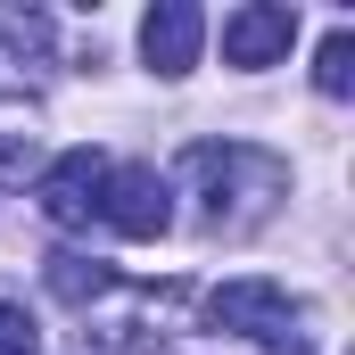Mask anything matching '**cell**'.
Here are the masks:
<instances>
[{
	"mask_svg": "<svg viewBox=\"0 0 355 355\" xmlns=\"http://www.w3.org/2000/svg\"><path fill=\"white\" fill-rule=\"evenodd\" d=\"M182 174L207 190V223H223V232H248L272 198L289 190L281 157L248 149V141H198V149H182Z\"/></svg>",
	"mask_w": 355,
	"mask_h": 355,
	"instance_id": "obj_1",
	"label": "cell"
},
{
	"mask_svg": "<svg viewBox=\"0 0 355 355\" xmlns=\"http://www.w3.org/2000/svg\"><path fill=\"white\" fill-rule=\"evenodd\" d=\"M207 322H215V331H232V339H265L272 355H314V347H306V331H297V306H289V289H281V281H223V289L207 297Z\"/></svg>",
	"mask_w": 355,
	"mask_h": 355,
	"instance_id": "obj_2",
	"label": "cell"
},
{
	"mask_svg": "<svg viewBox=\"0 0 355 355\" xmlns=\"http://www.w3.org/2000/svg\"><path fill=\"white\" fill-rule=\"evenodd\" d=\"M99 223L124 232V240H166V232H174V190H166V174H157V166H107Z\"/></svg>",
	"mask_w": 355,
	"mask_h": 355,
	"instance_id": "obj_3",
	"label": "cell"
},
{
	"mask_svg": "<svg viewBox=\"0 0 355 355\" xmlns=\"http://www.w3.org/2000/svg\"><path fill=\"white\" fill-rule=\"evenodd\" d=\"M99 190H107V157L99 149H67V157H50L42 182H33V198H42V215L58 232H91L99 223Z\"/></svg>",
	"mask_w": 355,
	"mask_h": 355,
	"instance_id": "obj_4",
	"label": "cell"
},
{
	"mask_svg": "<svg viewBox=\"0 0 355 355\" xmlns=\"http://www.w3.org/2000/svg\"><path fill=\"white\" fill-rule=\"evenodd\" d=\"M289 42H297V8L289 0H248V8H232L223 17V67H272V58H289Z\"/></svg>",
	"mask_w": 355,
	"mask_h": 355,
	"instance_id": "obj_5",
	"label": "cell"
},
{
	"mask_svg": "<svg viewBox=\"0 0 355 355\" xmlns=\"http://www.w3.org/2000/svg\"><path fill=\"white\" fill-rule=\"evenodd\" d=\"M198 42H207L198 0H157V8L141 17V58H149V75H166V83H182V75L198 67Z\"/></svg>",
	"mask_w": 355,
	"mask_h": 355,
	"instance_id": "obj_6",
	"label": "cell"
},
{
	"mask_svg": "<svg viewBox=\"0 0 355 355\" xmlns=\"http://www.w3.org/2000/svg\"><path fill=\"white\" fill-rule=\"evenodd\" d=\"M42 281H50V297H58V306H91V297H107V289H116V272L99 265V257H75V248H58Z\"/></svg>",
	"mask_w": 355,
	"mask_h": 355,
	"instance_id": "obj_7",
	"label": "cell"
},
{
	"mask_svg": "<svg viewBox=\"0 0 355 355\" xmlns=\"http://www.w3.org/2000/svg\"><path fill=\"white\" fill-rule=\"evenodd\" d=\"M314 83L331 91V99H347V91H355V33H347V25L322 33V50H314Z\"/></svg>",
	"mask_w": 355,
	"mask_h": 355,
	"instance_id": "obj_8",
	"label": "cell"
},
{
	"mask_svg": "<svg viewBox=\"0 0 355 355\" xmlns=\"http://www.w3.org/2000/svg\"><path fill=\"white\" fill-rule=\"evenodd\" d=\"M17 124L42 132V107H33V99H0V174H8V182L33 166V149H17Z\"/></svg>",
	"mask_w": 355,
	"mask_h": 355,
	"instance_id": "obj_9",
	"label": "cell"
},
{
	"mask_svg": "<svg viewBox=\"0 0 355 355\" xmlns=\"http://www.w3.org/2000/svg\"><path fill=\"white\" fill-rule=\"evenodd\" d=\"M0 355H42V331L25 306H0Z\"/></svg>",
	"mask_w": 355,
	"mask_h": 355,
	"instance_id": "obj_10",
	"label": "cell"
}]
</instances>
